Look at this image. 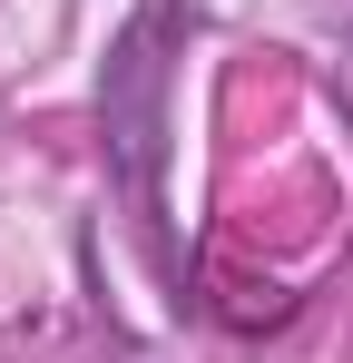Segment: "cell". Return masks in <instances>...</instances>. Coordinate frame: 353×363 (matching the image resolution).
I'll use <instances>...</instances> for the list:
<instances>
[{"instance_id":"6da1fadb","label":"cell","mask_w":353,"mask_h":363,"mask_svg":"<svg viewBox=\"0 0 353 363\" xmlns=\"http://www.w3.org/2000/svg\"><path fill=\"white\" fill-rule=\"evenodd\" d=\"M196 30V10L186 0H147L128 30H118V60L99 79V118H108V177L128 186V206H138V236L157 255V275L176 285L186 304V265H176V226H167V79H176V40Z\"/></svg>"}]
</instances>
